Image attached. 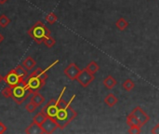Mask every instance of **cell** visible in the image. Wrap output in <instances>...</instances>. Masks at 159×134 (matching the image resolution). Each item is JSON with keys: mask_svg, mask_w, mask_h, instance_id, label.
Returning <instances> with one entry per match:
<instances>
[{"mask_svg": "<svg viewBox=\"0 0 159 134\" xmlns=\"http://www.w3.org/2000/svg\"><path fill=\"white\" fill-rule=\"evenodd\" d=\"M66 90V88H63L62 91L61 92L59 98H58V113L56 115V117L54 118L55 121L57 122L59 129L63 130L65 129L76 117H77V113L75 110H74L71 107V103L73 102V100L75 99V95L72 97L70 102H65L62 99V95L64 93V90Z\"/></svg>", "mask_w": 159, "mask_h": 134, "instance_id": "cell-1", "label": "cell"}, {"mask_svg": "<svg viewBox=\"0 0 159 134\" xmlns=\"http://www.w3.org/2000/svg\"><path fill=\"white\" fill-rule=\"evenodd\" d=\"M27 34L34 39L35 43L42 44L44 43L45 38L50 35V31L42 21H38L27 31Z\"/></svg>", "mask_w": 159, "mask_h": 134, "instance_id": "cell-2", "label": "cell"}, {"mask_svg": "<svg viewBox=\"0 0 159 134\" xmlns=\"http://www.w3.org/2000/svg\"><path fill=\"white\" fill-rule=\"evenodd\" d=\"M30 89L27 85V81L24 79L17 86L12 88V100L17 104H21L30 95H31Z\"/></svg>", "mask_w": 159, "mask_h": 134, "instance_id": "cell-3", "label": "cell"}, {"mask_svg": "<svg viewBox=\"0 0 159 134\" xmlns=\"http://www.w3.org/2000/svg\"><path fill=\"white\" fill-rule=\"evenodd\" d=\"M95 79V76L94 74H91L90 72H89L86 68L82 69L79 73V75L76 77V81L83 87V88H87L89 87V85L90 83H92V81H94Z\"/></svg>", "mask_w": 159, "mask_h": 134, "instance_id": "cell-4", "label": "cell"}, {"mask_svg": "<svg viewBox=\"0 0 159 134\" xmlns=\"http://www.w3.org/2000/svg\"><path fill=\"white\" fill-rule=\"evenodd\" d=\"M27 85L30 89L31 93L33 94L34 92H38L46 85V80L41 79L37 76H28Z\"/></svg>", "mask_w": 159, "mask_h": 134, "instance_id": "cell-5", "label": "cell"}, {"mask_svg": "<svg viewBox=\"0 0 159 134\" xmlns=\"http://www.w3.org/2000/svg\"><path fill=\"white\" fill-rule=\"evenodd\" d=\"M58 110H59V107H58V99L55 100V99H52L50 100L41 110L42 113H44L47 117H49V118H54L58 113Z\"/></svg>", "mask_w": 159, "mask_h": 134, "instance_id": "cell-6", "label": "cell"}, {"mask_svg": "<svg viewBox=\"0 0 159 134\" xmlns=\"http://www.w3.org/2000/svg\"><path fill=\"white\" fill-rule=\"evenodd\" d=\"M41 129L43 131V133L51 134L53 133L57 129H59V126L54 118L47 117V118L41 125Z\"/></svg>", "mask_w": 159, "mask_h": 134, "instance_id": "cell-7", "label": "cell"}, {"mask_svg": "<svg viewBox=\"0 0 159 134\" xmlns=\"http://www.w3.org/2000/svg\"><path fill=\"white\" fill-rule=\"evenodd\" d=\"M131 114L138 119V121L140 122L141 127L144 126V125H145L146 123H148L149 120H150V117L148 116L147 113H145V112L143 110V108H142L141 106L135 107V108L132 110Z\"/></svg>", "mask_w": 159, "mask_h": 134, "instance_id": "cell-8", "label": "cell"}, {"mask_svg": "<svg viewBox=\"0 0 159 134\" xmlns=\"http://www.w3.org/2000/svg\"><path fill=\"white\" fill-rule=\"evenodd\" d=\"M22 80H23V79L20 78V77L14 72L13 69L10 70V71L7 74L6 76H4V81H5L8 86H10L11 88H14L15 86L19 85Z\"/></svg>", "mask_w": 159, "mask_h": 134, "instance_id": "cell-9", "label": "cell"}, {"mask_svg": "<svg viewBox=\"0 0 159 134\" xmlns=\"http://www.w3.org/2000/svg\"><path fill=\"white\" fill-rule=\"evenodd\" d=\"M81 69L75 63V62H71L63 71L64 75L71 80H76L77 76L79 75Z\"/></svg>", "mask_w": 159, "mask_h": 134, "instance_id": "cell-10", "label": "cell"}, {"mask_svg": "<svg viewBox=\"0 0 159 134\" xmlns=\"http://www.w3.org/2000/svg\"><path fill=\"white\" fill-rule=\"evenodd\" d=\"M25 133H29V134H39V133H43V131L41 129V126L38 125L37 123L34 122L29 125L26 130H25Z\"/></svg>", "mask_w": 159, "mask_h": 134, "instance_id": "cell-11", "label": "cell"}, {"mask_svg": "<svg viewBox=\"0 0 159 134\" xmlns=\"http://www.w3.org/2000/svg\"><path fill=\"white\" fill-rule=\"evenodd\" d=\"M103 85L106 89L112 90L117 85V80L115 79L112 76H108L107 77H105L103 79Z\"/></svg>", "mask_w": 159, "mask_h": 134, "instance_id": "cell-12", "label": "cell"}, {"mask_svg": "<svg viewBox=\"0 0 159 134\" xmlns=\"http://www.w3.org/2000/svg\"><path fill=\"white\" fill-rule=\"evenodd\" d=\"M118 103V98L113 94V93H109L105 98H104V104L106 105H108L109 107H113L115 106L116 104Z\"/></svg>", "mask_w": 159, "mask_h": 134, "instance_id": "cell-13", "label": "cell"}, {"mask_svg": "<svg viewBox=\"0 0 159 134\" xmlns=\"http://www.w3.org/2000/svg\"><path fill=\"white\" fill-rule=\"evenodd\" d=\"M31 101H32L34 104H35L37 106H40L41 104H44V102H45V97H44L42 94H40L39 92H34V93L32 94Z\"/></svg>", "mask_w": 159, "mask_h": 134, "instance_id": "cell-14", "label": "cell"}, {"mask_svg": "<svg viewBox=\"0 0 159 134\" xmlns=\"http://www.w3.org/2000/svg\"><path fill=\"white\" fill-rule=\"evenodd\" d=\"M14 72L22 79H24L27 76H28V70L22 65V64H20V65H17L14 69Z\"/></svg>", "mask_w": 159, "mask_h": 134, "instance_id": "cell-15", "label": "cell"}, {"mask_svg": "<svg viewBox=\"0 0 159 134\" xmlns=\"http://www.w3.org/2000/svg\"><path fill=\"white\" fill-rule=\"evenodd\" d=\"M22 65H23L28 71H30V70H32V69L36 65V62L34 61V58H32L31 56H28V57H26V58L24 59V61L22 62Z\"/></svg>", "mask_w": 159, "mask_h": 134, "instance_id": "cell-16", "label": "cell"}, {"mask_svg": "<svg viewBox=\"0 0 159 134\" xmlns=\"http://www.w3.org/2000/svg\"><path fill=\"white\" fill-rule=\"evenodd\" d=\"M86 69H87L89 72H90L91 74H94V75H95V74L100 70V66H99V64H98L95 61H91V62H89V64L87 65Z\"/></svg>", "mask_w": 159, "mask_h": 134, "instance_id": "cell-17", "label": "cell"}, {"mask_svg": "<svg viewBox=\"0 0 159 134\" xmlns=\"http://www.w3.org/2000/svg\"><path fill=\"white\" fill-rule=\"evenodd\" d=\"M127 124L129 127H133V126H140L141 127L140 122L131 113L129 115H128V117H127Z\"/></svg>", "mask_w": 159, "mask_h": 134, "instance_id": "cell-18", "label": "cell"}, {"mask_svg": "<svg viewBox=\"0 0 159 134\" xmlns=\"http://www.w3.org/2000/svg\"><path fill=\"white\" fill-rule=\"evenodd\" d=\"M116 26L118 30L120 31H124L128 28L129 26V22L124 19V18H120L119 20H117V21L116 22Z\"/></svg>", "mask_w": 159, "mask_h": 134, "instance_id": "cell-19", "label": "cell"}, {"mask_svg": "<svg viewBox=\"0 0 159 134\" xmlns=\"http://www.w3.org/2000/svg\"><path fill=\"white\" fill-rule=\"evenodd\" d=\"M122 87H123V89L126 91H131L134 89V87H135V83L133 82L132 79H129H129H127V80L124 81V83L122 84Z\"/></svg>", "mask_w": 159, "mask_h": 134, "instance_id": "cell-20", "label": "cell"}, {"mask_svg": "<svg viewBox=\"0 0 159 134\" xmlns=\"http://www.w3.org/2000/svg\"><path fill=\"white\" fill-rule=\"evenodd\" d=\"M47 118V116L44 114V113H42V112H40V113H38V114H36L35 116H34V119H33V121L34 122H35V123H37L38 125H42V123L45 121V119Z\"/></svg>", "mask_w": 159, "mask_h": 134, "instance_id": "cell-21", "label": "cell"}, {"mask_svg": "<svg viewBox=\"0 0 159 134\" xmlns=\"http://www.w3.org/2000/svg\"><path fill=\"white\" fill-rule=\"evenodd\" d=\"M44 44H45V46H46L47 48L51 49L52 47H54V46H55V44H56V40H55L51 35H48V36H47V37L45 38V40H44Z\"/></svg>", "mask_w": 159, "mask_h": 134, "instance_id": "cell-22", "label": "cell"}, {"mask_svg": "<svg viewBox=\"0 0 159 134\" xmlns=\"http://www.w3.org/2000/svg\"><path fill=\"white\" fill-rule=\"evenodd\" d=\"M46 21L49 23V24H54L57 21H58V17L54 12H50L46 16Z\"/></svg>", "mask_w": 159, "mask_h": 134, "instance_id": "cell-23", "label": "cell"}, {"mask_svg": "<svg viewBox=\"0 0 159 134\" xmlns=\"http://www.w3.org/2000/svg\"><path fill=\"white\" fill-rule=\"evenodd\" d=\"M10 19L9 18H7L5 14H2L1 16H0V26L2 27V28H5V27H7L9 23H10Z\"/></svg>", "mask_w": 159, "mask_h": 134, "instance_id": "cell-24", "label": "cell"}, {"mask_svg": "<svg viewBox=\"0 0 159 134\" xmlns=\"http://www.w3.org/2000/svg\"><path fill=\"white\" fill-rule=\"evenodd\" d=\"M1 94L5 97V98H11L12 96V88L10 86L5 87L2 90H1Z\"/></svg>", "mask_w": 159, "mask_h": 134, "instance_id": "cell-25", "label": "cell"}, {"mask_svg": "<svg viewBox=\"0 0 159 134\" xmlns=\"http://www.w3.org/2000/svg\"><path fill=\"white\" fill-rule=\"evenodd\" d=\"M36 107H37V105H36L35 104H34L32 101H30V102L25 105V109H26V111H27L28 113H34V112L35 111Z\"/></svg>", "mask_w": 159, "mask_h": 134, "instance_id": "cell-26", "label": "cell"}, {"mask_svg": "<svg viewBox=\"0 0 159 134\" xmlns=\"http://www.w3.org/2000/svg\"><path fill=\"white\" fill-rule=\"evenodd\" d=\"M141 128L140 126H133V127H129L128 132L130 134H140L141 133Z\"/></svg>", "mask_w": 159, "mask_h": 134, "instance_id": "cell-27", "label": "cell"}, {"mask_svg": "<svg viewBox=\"0 0 159 134\" xmlns=\"http://www.w3.org/2000/svg\"><path fill=\"white\" fill-rule=\"evenodd\" d=\"M6 131H7V127L4 125L3 122H0V134L5 133Z\"/></svg>", "mask_w": 159, "mask_h": 134, "instance_id": "cell-28", "label": "cell"}, {"mask_svg": "<svg viewBox=\"0 0 159 134\" xmlns=\"http://www.w3.org/2000/svg\"><path fill=\"white\" fill-rule=\"evenodd\" d=\"M152 133L153 134H159V124L156 125L153 130H152Z\"/></svg>", "mask_w": 159, "mask_h": 134, "instance_id": "cell-29", "label": "cell"}, {"mask_svg": "<svg viewBox=\"0 0 159 134\" xmlns=\"http://www.w3.org/2000/svg\"><path fill=\"white\" fill-rule=\"evenodd\" d=\"M4 39H5L4 35H2V34L0 33V44H1L2 42H3V40H4Z\"/></svg>", "mask_w": 159, "mask_h": 134, "instance_id": "cell-30", "label": "cell"}, {"mask_svg": "<svg viewBox=\"0 0 159 134\" xmlns=\"http://www.w3.org/2000/svg\"><path fill=\"white\" fill-rule=\"evenodd\" d=\"M8 0H0V5H4L5 3H7Z\"/></svg>", "mask_w": 159, "mask_h": 134, "instance_id": "cell-31", "label": "cell"}, {"mask_svg": "<svg viewBox=\"0 0 159 134\" xmlns=\"http://www.w3.org/2000/svg\"><path fill=\"white\" fill-rule=\"evenodd\" d=\"M2 81H4V77H3V76H2L0 75V83H1Z\"/></svg>", "mask_w": 159, "mask_h": 134, "instance_id": "cell-32", "label": "cell"}]
</instances>
